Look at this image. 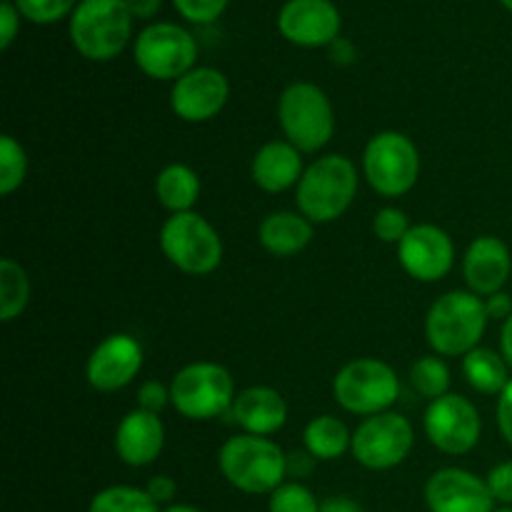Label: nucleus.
<instances>
[{
	"instance_id": "obj_11",
	"label": "nucleus",
	"mask_w": 512,
	"mask_h": 512,
	"mask_svg": "<svg viewBox=\"0 0 512 512\" xmlns=\"http://www.w3.org/2000/svg\"><path fill=\"white\" fill-rule=\"evenodd\" d=\"M353 455L370 470H388L403 463L413 448V428L403 415L378 413L353 435Z\"/></svg>"
},
{
	"instance_id": "obj_42",
	"label": "nucleus",
	"mask_w": 512,
	"mask_h": 512,
	"mask_svg": "<svg viewBox=\"0 0 512 512\" xmlns=\"http://www.w3.org/2000/svg\"><path fill=\"white\" fill-rule=\"evenodd\" d=\"M310 470H313V463H310L308 455L293 453V455H290V458H288V473L300 475V478H303V475H308Z\"/></svg>"
},
{
	"instance_id": "obj_1",
	"label": "nucleus",
	"mask_w": 512,
	"mask_h": 512,
	"mask_svg": "<svg viewBox=\"0 0 512 512\" xmlns=\"http://www.w3.org/2000/svg\"><path fill=\"white\" fill-rule=\"evenodd\" d=\"M220 470L243 493H275L288 473V458L263 435H238L220 448Z\"/></svg>"
},
{
	"instance_id": "obj_6",
	"label": "nucleus",
	"mask_w": 512,
	"mask_h": 512,
	"mask_svg": "<svg viewBox=\"0 0 512 512\" xmlns=\"http://www.w3.org/2000/svg\"><path fill=\"white\" fill-rule=\"evenodd\" d=\"M160 248L183 273H213L223 258L218 233L195 213H175L160 230Z\"/></svg>"
},
{
	"instance_id": "obj_34",
	"label": "nucleus",
	"mask_w": 512,
	"mask_h": 512,
	"mask_svg": "<svg viewBox=\"0 0 512 512\" xmlns=\"http://www.w3.org/2000/svg\"><path fill=\"white\" fill-rule=\"evenodd\" d=\"M485 483H488L490 493H493L495 500H500V503L505 505H512V463L495 465V468L490 470Z\"/></svg>"
},
{
	"instance_id": "obj_14",
	"label": "nucleus",
	"mask_w": 512,
	"mask_h": 512,
	"mask_svg": "<svg viewBox=\"0 0 512 512\" xmlns=\"http://www.w3.org/2000/svg\"><path fill=\"white\" fill-rule=\"evenodd\" d=\"M228 100V80L220 70L193 68L183 78L175 80L170 105L175 115L188 123H203L220 113Z\"/></svg>"
},
{
	"instance_id": "obj_40",
	"label": "nucleus",
	"mask_w": 512,
	"mask_h": 512,
	"mask_svg": "<svg viewBox=\"0 0 512 512\" xmlns=\"http://www.w3.org/2000/svg\"><path fill=\"white\" fill-rule=\"evenodd\" d=\"M130 8V13L135 15V18H150V15L158 13L160 8V0H125Z\"/></svg>"
},
{
	"instance_id": "obj_20",
	"label": "nucleus",
	"mask_w": 512,
	"mask_h": 512,
	"mask_svg": "<svg viewBox=\"0 0 512 512\" xmlns=\"http://www.w3.org/2000/svg\"><path fill=\"white\" fill-rule=\"evenodd\" d=\"M233 418L248 435H270L285 425L288 405L275 390L248 388L235 398Z\"/></svg>"
},
{
	"instance_id": "obj_2",
	"label": "nucleus",
	"mask_w": 512,
	"mask_h": 512,
	"mask_svg": "<svg viewBox=\"0 0 512 512\" xmlns=\"http://www.w3.org/2000/svg\"><path fill=\"white\" fill-rule=\"evenodd\" d=\"M133 13L125 0H80L70 18V38L90 60H110L125 48Z\"/></svg>"
},
{
	"instance_id": "obj_25",
	"label": "nucleus",
	"mask_w": 512,
	"mask_h": 512,
	"mask_svg": "<svg viewBox=\"0 0 512 512\" xmlns=\"http://www.w3.org/2000/svg\"><path fill=\"white\" fill-rule=\"evenodd\" d=\"M348 445H353V438L338 418L323 415L305 428V448L313 458L335 460L348 450Z\"/></svg>"
},
{
	"instance_id": "obj_5",
	"label": "nucleus",
	"mask_w": 512,
	"mask_h": 512,
	"mask_svg": "<svg viewBox=\"0 0 512 512\" xmlns=\"http://www.w3.org/2000/svg\"><path fill=\"white\" fill-rule=\"evenodd\" d=\"M280 125L290 143L303 153L323 148L335 130L330 100L318 85L293 83L280 98Z\"/></svg>"
},
{
	"instance_id": "obj_4",
	"label": "nucleus",
	"mask_w": 512,
	"mask_h": 512,
	"mask_svg": "<svg viewBox=\"0 0 512 512\" xmlns=\"http://www.w3.org/2000/svg\"><path fill=\"white\" fill-rule=\"evenodd\" d=\"M488 325V308L483 300L473 293H455L443 295L438 303L430 308L428 340L433 350L440 355H468L470 350L478 348L480 338Z\"/></svg>"
},
{
	"instance_id": "obj_19",
	"label": "nucleus",
	"mask_w": 512,
	"mask_h": 512,
	"mask_svg": "<svg viewBox=\"0 0 512 512\" xmlns=\"http://www.w3.org/2000/svg\"><path fill=\"white\" fill-rule=\"evenodd\" d=\"M165 443L163 423L155 413L148 410H133L120 423L118 435H115V450L120 460L128 465H148L160 455Z\"/></svg>"
},
{
	"instance_id": "obj_10",
	"label": "nucleus",
	"mask_w": 512,
	"mask_h": 512,
	"mask_svg": "<svg viewBox=\"0 0 512 512\" xmlns=\"http://www.w3.org/2000/svg\"><path fill=\"white\" fill-rule=\"evenodd\" d=\"M420 173L415 145L400 133H380L365 148V178L385 198L408 193Z\"/></svg>"
},
{
	"instance_id": "obj_12",
	"label": "nucleus",
	"mask_w": 512,
	"mask_h": 512,
	"mask_svg": "<svg viewBox=\"0 0 512 512\" xmlns=\"http://www.w3.org/2000/svg\"><path fill=\"white\" fill-rule=\"evenodd\" d=\"M425 433L443 453L463 455L478 443L480 415L470 400L460 395H443L433 400L425 413Z\"/></svg>"
},
{
	"instance_id": "obj_43",
	"label": "nucleus",
	"mask_w": 512,
	"mask_h": 512,
	"mask_svg": "<svg viewBox=\"0 0 512 512\" xmlns=\"http://www.w3.org/2000/svg\"><path fill=\"white\" fill-rule=\"evenodd\" d=\"M500 345H503V358L505 363L512 368V315L505 320L503 325V335H500Z\"/></svg>"
},
{
	"instance_id": "obj_21",
	"label": "nucleus",
	"mask_w": 512,
	"mask_h": 512,
	"mask_svg": "<svg viewBox=\"0 0 512 512\" xmlns=\"http://www.w3.org/2000/svg\"><path fill=\"white\" fill-rule=\"evenodd\" d=\"M303 160L295 145L290 143H268L258 150L253 160V178L268 193L288 190L300 178Z\"/></svg>"
},
{
	"instance_id": "obj_32",
	"label": "nucleus",
	"mask_w": 512,
	"mask_h": 512,
	"mask_svg": "<svg viewBox=\"0 0 512 512\" xmlns=\"http://www.w3.org/2000/svg\"><path fill=\"white\" fill-rule=\"evenodd\" d=\"M375 235L385 243H400V240L408 235V218H405L403 210L398 208H383L378 215H375L373 223Z\"/></svg>"
},
{
	"instance_id": "obj_8",
	"label": "nucleus",
	"mask_w": 512,
	"mask_h": 512,
	"mask_svg": "<svg viewBox=\"0 0 512 512\" xmlns=\"http://www.w3.org/2000/svg\"><path fill=\"white\" fill-rule=\"evenodd\" d=\"M333 393L350 413L378 415L398 400L400 383L390 365L380 360H355L335 375Z\"/></svg>"
},
{
	"instance_id": "obj_39",
	"label": "nucleus",
	"mask_w": 512,
	"mask_h": 512,
	"mask_svg": "<svg viewBox=\"0 0 512 512\" xmlns=\"http://www.w3.org/2000/svg\"><path fill=\"white\" fill-rule=\"evenodd\" d=\"M485 308H488V318H505V320H508L512 315L510 295H505V293L490 295V300L485 303Z\"/></svg>"
},
{
	"instance_id": "obj_41",
	"label": "nucleus",
	"mask_w": 512,
	"mask_h": 512,
	"mask_svg": "<svg viewBox=\"0 0 512 512\" xmlns=\"http://www.w3.org/2000/svg\"><path fill=\"white\" fill-rule=\"evenodd\" d=\"M320 512H363L360 505L350 498H328L320 505Z\"/></svg>"
},
{
	"instance_id": "obj_9",
	"label": "nucleus",
	"mask_w": 512,
	"mask_h": 512,
	"mask_svg": "<svg viewBox=\"0 0 512 512\" xmlns=\"http://www.w3.org/2000/svg\"><path fill=\"white\" fill-rule=\"evenodd\" d=\"M135 63L150 78H183L193 70L198 43L185 28L175 23H153L135 38Z\"/></svg>"
},
{
	"instance_id": "obj_24",
	"label": "nucleus",
	"mask_w": 512,
	"mask_h": 512,
	"mask_svg": "<svg viewBox=\"0 0 512 512\" xmlns=\"http://www.w3.org/2000/svg\"><path fill=\"white\" fill-rule=\"evenodd\" d=\"M463 373L468 383L480 393H503L508 380V365L498 353L488 348H475L465 355Z\"/></svg>"
},
{
	"instance_id": "obj_13",
	"label": "nucleus",
	"mask_w": 512,
	"mask_h": 512,
	"mask_svg": "<svg viewBox=\"0 0 512 512\" xmlns=\"http://www.w3.org/2000/svg\"><path fill=\"white\" fill-rule=\"evenodd\" d=\"M278 28L290 43L320 48L338 38L340 13L330 0H288L280 8Z\"/></svg>"
},
{
	"instance_id": "obj_26",
	"label": "nucleus",
	"mask_w": 512,
	"mask_h": 512,
	"mask_svg": "<svg viewBox=\"0 0 512 512\" xmlns=\"http://www.w3.org/2000/svg\"><path fill=\"white\" fill-rule=\"evenodd\" d=\"M28 295L30 285L25 270L10 258L0 260V320L8 323L15 315L23 313Z\"/></svg>"
},
{
	"instance_id": "obj_3",
	"label": "nucleus",
	"mask_w": 512,
	"mask_h": 512,
	"mask_svg": "<svg viewBox=\"0 0 512 512\" xmlns=\"http://www.w3.org/2000/svg\"><path fill=\"white\" fill-rule=\"evenodd\" d=\"M358 190V170L343 155H325L315 160L298 185V205L305 218L330 223L353 203Z\"/></svg>"
},
{
	"instance_id": "obj_23",
	"label": "nucleus",
	"mask_w": 512,
	"mask_h": 512,
	"mask_svg": "<svg viewBox=\"0 0 512 512\" xmlns=\"http://www.w3.org/2000/svg\"><path fill=\"white\" fill-rule=\"evenodd\" d=\"M155 193H158L160 205H165L173 213H188L195 205L200 193V180L185 165H170L158 175L155 183Z\"/></svg>"
},
{
	"instance_id": "obj_17",
	"label": "nucleus",
	"mask_w": 512,
	"mask_h": 512,
	"mask_svg": "<svg viewBox=\"0 0 512 512\" xmlns=\"http://www.w3.org/2000/svg\"><path fill=\"white\" fill-rule=\"evenodd\" d=\"M143 365V350L130 335H110L93 350L88 360V380L95 390H118L138 375Z\"/></svg>"
},
{
	"instance_id": "obj_46",
	"label": "nucleus",
	"mask_w": 512,
	"mask_h": 512,
	"mask_svg": "<svg viewBox=\"0 0 512 512\" xmlns=\"http://www.w3.org/2000/svg\"><path fill=\"white\" fill-rule=\"evenodd\" d=\"M495 512H512V508H503V510H495Z\"/></svg>"
},
{
	"instance_id": "obj_37",
	"label": "nucleus",
	"mask_w": 512,
	"mask_h": 512,
	"mask_svg": "<svg viewBox=\"0 0 512 512\" xmlns=\"http://www.w3.org/2000/svg\"><path fill=\"white\" fill-rule=\"evenodd\" d=\"M498 425H500V433H503V438L512 445V380L505 385L503 393H500Z\"/></svg>"
},
{
	"instance_id": "obj_33",
	"label": "nucleus",
	"mask_w": 512,
	"mask_h": 512,
	"mask_svg": "<svg viewBox=\"0 0 512 512\" xmlns=\"http://www.w3.org/2000/svg\"><path fill=\"white\" fill-rule=\"evenodd\" d=\"M180 15L193 23H210L225 10L228 0H173Z\"/></svg>"
},
{
	"instance_id": "obj_27",
	"label": "nucleus",
	"mask_w": 512,
	"mask_h": 512,
	"mask_svg": "<svg viewBox=\"0 0 512 512\" xmlns=\"http://www.w3.org/2000/svg\"><path fill=\"white\" fill-rule=\"evenodd\" d=\"M90 512H158V503L150 498L148 490L115 485L95 495Z\"/></svg>"
},
{
	"instance_id": "obj_7",
	"label": "nucleus",
	"mask_w": 512,
	"mask_h": 512,
	"mask_svg": "<svg viewBox=\"0 0 512 512\" xmlns=\"http://www.w3.org/2000/svg\"><path fill=\"white\" fill-rule=\"evenodd\" d=\"M233 390L235 385L228 370L215 363H195L175 375L170 400L185 418L210 420L235 403Z\"/></svg>"
},
{
	"instance_id": "obj_18",
	"label": "nucleus",
	"mask_w": 512,
	"mask_h": 512,
	"mask_svg": "<svg viewBox=\"0 0 512 512\" xmlns=\"http://www.w3.org/2000/svg\"><path fill=\"white\" fill-rule=\"evenodd\" d=\"M510 278V250L493 235H483L465 255V280L478 295L500 293Z\"/></svg>"
},
{
	"instance_id": "obj_38",
	"label": "nucleus",
	"mask_w": 512,
	"mask_h": 512,
	"mask_svg": "<svg viewBox=\"0 0 512 512\" xmlns=\"http://www.w3.org/2000/svg\"><path fill=\"white\" fill-rule=\"evenodd\" d=\"M148 495L155 503H168L175 498V483L170 478H153L148 483Z\"/></svg>"
},
{
	"instance_id": "obj_15",
	"label": "nucleus",
	"mask_w": 512,
	"mask_h": 512,
	"mask_svg": "<svg viewBox=\"0 0 512 512\" xmlns=\"http://www.w3.org/2000/svg\"><path fill=\"white\" fill-rule=\"evenodd\" d=\"M425 500L433 512H495L488 483L460 468L435 473L425 488Z\"/></svg>"
},
{
	"instance_id": "obj_44",
	"label": "nucleus",
	"mask_w": 512,
	"mask_h": 512,
	"mask_svg": "<svg viewBox=\"0 0 512 512\" xmlns=\"http://www.w3.org/2000/svg\"><path fill=\"white\" fill-rule=\"evenodd\" d=\"M165 512H200V510L193 508V505H173V508H168Z\"/></svg>"
},
{
	"instance_id": "obj_36",
	"label": "nucleus",
	"mask_w": 512,
	"mask_h": 512,
	"mask_svg": "<svg viewBox=\"0 0 512 512\" xmlns=\"http://www.w3.org/2000/svg\"><path fill=\"white\" fill-rule=\"evenodd\" d=\"M170 395L165 393V388L160 383H145L140 388L138 400H140V410H148V413H158L165 403H168Z\"/></svg>"
},
{
	"instance_id": "obj_31",
	"label": "nucleus",
	"mask_w": 512,
	"mask_h": 512,
	"mask_svg": "<svg viewBox=\"0 0 512 512\" xmlns=\"http://www.w3.org/2000/svg\"><path fill=\"white\" fill-rule=\"evenodd\" d=\"M73 5L75 0H15V8L33 23H55Z\"/></svg>"
},
{
	"instance_id": "obj_22",
	"label": "nucleus",
	"mask_w": 512,
	"mask_h": 512,
	"mask_svg": "<svg viewBox=\"0 0 512 512\" xmlns=\"http://www.w3.org/2000/svg\"><path fill=\"white\" fill-rule=\"evenodd\" d=\"M313 238V228L295 213H273L260 225V243L278 258L300 253Z\"/></svg>"
},
{
	"instance_id": "obj_29",
	"label": "nucleus",
	"mask_w": 512,
	"mask_h": 512,
	"mask_svg": "<svg viewBox=\"0 0 512 512\" xmlns=\"http://www.w3.org/2000/svg\"><path fill=\"white\" fill-rule=\"evenodd\" d=\"M25 178V153L10 135L0 138V193L10 195Z\"/></svg>"
},
{
	"instance_id": "obj_45",
	"label": "nucleus",
	"mask_w": 512,
	"mask_h": 512,
	"mask_svg": "<svg viewBox=\"0 0 512 512\" xmlns=\"http://www.w3.org/2000/svg\"><path fill=\"white\" fill-rule=\"evenodd\" d=\"M500 3H503V5H505V8H508V10H510V13H512V0H500Z\"/></svg>"
},
{
	"instance_id": "obj_28",
	"label": "nucleus",
	"mask_w": 512,
	"mask_h": 512,
	"mask_svg": "<svg viewBox=\"0 0 512 512\" xmlns=\"http://www.w3.org/2000/svg\"><path fill=\"white\" fill-rule=\"evenodd\" d=\"M410 380H413V388L418 390L423 398L438 400L443 398V395H448L450 370L440 358H420L418 363L413 365Z\"/></svg>"
},
{
	"instance_id": "obj_30",
	"label": "nucleus",
	"mask_w": 512,
	"mask_h": 512,
	"mask_svg": "<svg viewBox=\"0 0 512 512\" xmlns=\"http://www.w3.org/2000/svg\"><path fill=\"white\" fill-rule=\"evenodd\" d=\"M270 512H320V505L308 488L288 483L270 495Z\"/></svg>"
},
{
	"instance_id": "obj_35",
	"label": "nucleus",
	"mask_w": 512,
	"mask_h": 512,
	"mask_svg": "<svg viewBox=\"0 0 512 512\" xmlns=\"http://www.w3.org/2000/svg\"><path fill=\"white\" fill-rule=\"evenodd\" d=\"M18 13L20 10L15 5H10V0L0 3V48H10L15 33H18Z\"/></svg>"
},
{
	"instance_id": "obj_16",
	"label": "nucleus",
	"mask_w": 512,
	"mask_h": 512,
	"mask_svg": "<svg viewBox=\"0 0 512 512\" xmlns=\"http://www.w3.org/2000/svg\"><path fill=\"white\" fill-rule=\"evenodd\" d=\"M398 255L403 268L423 283H435L453 268V243L448 233L435 225L410 228L408 235L400 240Z\"/></svg>"
}]
</instances>
